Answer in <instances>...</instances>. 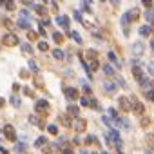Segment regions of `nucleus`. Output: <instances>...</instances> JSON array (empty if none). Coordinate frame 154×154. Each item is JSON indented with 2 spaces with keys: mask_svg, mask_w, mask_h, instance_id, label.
<instances>
[{
  "mask_svg": "<svg viewBox=\"0 0 154 154\" xmlns=\"http://www.w3.org/2000/svg\"><path fill=\"white\" fill-rule=\"evenodd\" d=\"M129 100H130V109H133V113H134V114H138V116H141V114L145 113L143 103H141L136 96H129Z\"/></svg>",
  "mask_w": 154,
  "mask_h": 154,
  "instance_id": "f257e3e1",
  "label": "nucleus"
},
{
  "mask_svg": "<svg viewBox=\"0 0 154 154\" xmlns=\"http://www.w3.org/2000/svg\"><path fill=\"white\" fill-rule=\"evenodd\" d=\"M143 49H145L143 42H141V40H138V42H134V43H133V47H130V55H133L134 58H138V56H141V55H143Z\"/></svg>",
  "mask_w": 154,
  "mask_h": 154,
  "instance_id": "f03ea898",
  "label": "nucleus"
},
{
  "mask_svg": "<svg viewBox=\"0 0 154 154\" xmlns=\"http://www.w3.org/2000/svg\"><path fill=\"white\" fill-rule=\"evenodd\" d=\"M2 133H4V136H6L7 140H11V141H15V140H16V133H15V127H13V125H9V123H7V125L4 127Z\"/></svg>",
  "mask_w": 154,
  "mask_h": 154,
  "instance_id": "7ed1b4c3",
  "label": "nucleus"
},
{
  "mask_svg": "<svg viewBox=\"0 0 154 154\" xmlns=\"http://www.w3.org/2000/svg\"><path fill=\"white\" fill-rule=\"evenodd\" d=\"M118 103H120L122 111H130V100H129V96H120L118 98Z\"/></svg>",
  "mask_w": 154,
  "mask_h": 154,
  "instance_id": "20e7f679",
  "label": "nucleus"
},
{
  "mask_svg": "<svg viewBox=\"0 0 154 154\" xmlns=\"http://www.w3.org/2000/svg\"><path fill=\"white\" fill-rule=\"evenodd\" d=\"M2 42H4V46L13 47V46H16V43H18V38H16V35H6Z\"/></svg>",
  "mask_w": 154,
  "mask_h": 154,
  "instance_id": "39448f33",
  "label": "nucleus"
},
{
  "mask_svg": "<svg viewBox=\"0 0 154 154\" xmlns=\"http://www.w3.org/2000/svg\"><path fill=\"white\" fill-rule=\"evenodd\" d=\"M56 24H58L60 27H63V29H67V27H69V16H65V15L56 16Z\"/></svg>",
  "mask_w": 154,
  "mask_h": 154,
  "instance_id": "423d86ee",
  "label": "nucleus"
},
{
  "mask_svg": "<svg viewBox=\"0 0 154 154\" xmlns=\"http://www.w3.org/2000/svg\"><path fill=\"white\" fill-rule=\"evenodd\" d=\"M49 109V102L47 100H36V111L42 113V111H47Z\"/></svg>",
  "mask_w": 154,
  "mask_h": 154,
  "instance_id": "0eeeda50",
  "label": "nucleus"
},
{
  "mask_svg": "<svg viewBox=\"0 0 154 154\" xmlns=\"http://www.w3.org/2000/svg\"><path fill=\"white\" fill-rule=\"evenodd\" d=\"M65 96H67L69 100H76L78 98V91L74 89V87H67V89H65Z\"/></svg>",
  "mask_w": 154,
  "mask_h": 154,
  "instance_id": "6e6552de",
  "label": "nucleus"
},
{
  "mask_svg": "<svg viewBox=\"0 0 154 154\" xmlns=\"http://www.w3.org/2000/svg\"><path fill=\"white\" fill-rule=\"evenodd\" d=\"M103 89L107 93H116V82L114 83L113 82H103Z\"/></svg>",
  "mask_w": 154,
  "mask_h": 154,
  "instance_id": "1a4fd4ad",
  "label": "nucleus"
},
{
  "mask_svg": "<svg viewBox=\"0 0 154 154\" xmlns=\"http://www.w3.org/2000/svg\"><path fill=\"white\" fill-rule=\"evenodd\" d=\"M133 74H134V78H136V80H141V78H145V74H143L141 67H138V65H134V67H133Z\"/></svg>",
  "mask_w": 154,
  "mask_h": 154,
  "instance_id": "9d476101",
  "label": "nucleus"
},
{
  "mask_svg": "<svg viewBox=\"0 0 154 154\" xmlns=\"http://www.w3.org/2000/svg\"><path fill=\"white\" fill-rule=\"evenodd\" d=\"M127 15H129L130 22H133V20H138V18H140V9H138V7H134V9H130Z\"/></svg>",
  "mask_w": 154,
  "mask_h": 154,
  "instance_id": "9b49d317",
  "label": "nucleus"
},
{
  "mask_svg": "<svg viewBox=\"0 0 154 154\" xmlns=\"http://www.w3.org/2000/svg\"><path fill=\"white\" fill-rule=\"evenodd\" d=\"M73 123H74V129L78 130V133H82V130L85 129V125H87L83 120H76V122H73Z\"/></svg>",
  "mask_w": 154,
  "mask_h": 154,
  "instance_id": "f8f14e48",
  "label": "nucleus"
},
{
  "mask_svg": "<svg viewBox=\"0 0 154 154\" xmlns=\"http://www.w3.org/2000/svg\"><path fill=\"white\" fill-rule=\"evenodd\" d=\"M67 113H69L71 116H74V118H78V114H80V109H78L76 105H69V109H67Z\"/></svg>",
  "mask_w": 154,
  "mask_h": 154,
  "instance_id": "ddd939ff",
  "label": "nucleus"
},
{
  "mask_svg": "<svg viewBox=\"0 0 154 154\" xmlns=\"http://www.w3.org/2000/svg\"><path fill=\"white\" fill-rule=\"evenodd\" d=\"M150 33H152V27H150V26H141V27H140V35H141V36H149Z\"/></svg>",
  "mask_w": 154,
  "mask_h": 154,
  "instance_id": "4468645a",
  "label": "nucleus"
},
{
  "mask_svg": "<svg viewBox=\"0 0 154 154\" xmlns=\"http://www.w3.org/2000/svg\"><path fill=\"white\" fill-rule=\"evenodd\" d=\"M102 69H103V73H105L107 76H114V69H113V67H111V65H109V63H105Z\"/></svg>",
  "mask_w": 154,
  "mask_h": 154,
  "instance_id": "2eb2a0df",
  "label": "nucleus"
},
{
  "mask_svg": "<svg viewBox=\"0 0 154 154\" xmlns=\"http://www.w3.org/2000/svg\"><path fill=\"white\" fill-rule=\"evenodd\" d=\"M107 56H109V60H111V62H113V63L116 65V67H120V62H118V56H116V55H114L113 51H111V53H107Z\"/></svg>",
  "mask_w": 154,
  "mask_h": 154,
  "instance_id": "dca6fc26",
  "label": "nucleus"
},
{
  "mask_svg": "<svg viewBox=\"0 0 154 154\" xmlns=\"http://www.w3.org/2000/svg\"><path fill=\"white\" fill-rule=\"evenodd\" d=\"M18 27H22V29H27V31H29V22H27L26 18H20V20H18Z\"/></svg>",
  "mask_w": 154,
  "mask_h": 154,
  "instance_id": "f3484780",
  "label": "nucleus"
},
{
  "mask_svg": "<svg viewBox=\"0 0 154 154\" xmlns=\"http://www.w3.org/2000/svg\"><path fill=\"white\" fill-rule=\"evenodd\" d=\"M69 36H71V38H74V42H76V43H82V42H83V40H82V36H80L76 31H71V33H69Z\"/></svg>",
  "mask_w": 154,
  "mask_h": 154,
  "instance_id": "a211bd4d",
  "label": "nucleus"
},
{
  "mask_svg": "<svg viewBox=\"0 0 154 154\" xmlns=\"http://www.w3.org/2000/svg\"><path fill=\"white\" fill-rule=\"evenodd\" d=\"M145 18H147V22H154V11L152 9H147L145 11Z\"/></svg>",
  "mask_w": 154,
  "mask_h": 154,
  "instance_id": "6ab92c4d",
  "label": "nucleus"
},
{
  "mask_svg": "<svg viewBox=\"0 0 154 154\" xmlns=\"http://www.w3.org/2000/svg\"><path fill=\"white\" fill-rule=\"evenodd\" d=\"M53 56H55L56 60H62V58H63V51H62V49H55V51H53Z\"/></svg>",
  "mask_w": 154,
  "mask_h": 154,
  "instance_id": "aec40b11",
  "label": "nucleus"
},
{
  "mask_svg": "<svg viewBox=\"0 0 154 154\" xmlns=\"http://www.w3.org/2000/svg\"><path fill=\"white\" fill-rule=\"evenodd\" d=\"M9 102H11V105H15V107H20V98H18V96H15V94H13V96L9 98Z\"/></svg>",
  "mask_w": 154,
  "mask_h": 154,
  "instance_id": "412c9836",
  "label": "nucleus"
},
{
  "mask_svg": "<svg viewBox=\"0 0 154 154\" xmlns=\"http://www.w3.org/2000/svg\"><path fill=\"white\" fill-rule=\"evenodd\" d=\"M138 82H140V85L143 87V89H147V91L150 89V82H149V80H143V78H141V80H138Z\"/></svg>",
  "mask_w": 154,
  "mask_h": 154,
  "instance_id": "4be33fe9",
  "label": "nucleus"
},
{
  "mask_svg": "<svg viewBox=\"0 0 154 154\" xmlns=\"http://www.w3.org/2000/svg\"><path fill=\"white\" fill-rule=\"evenodd\" d=\"M29 122H31L33 125H40V118H38L36 114H31V116H29Z\"/></svg>",
  "mask_w": 154,
  "mask_h": 154,
  "instance_id": "5701e85b",
  "label": "nucleus"
},
{
  "mask_svg": "<svg viewBox=\"0 0 154 154\" xmlns=\"http://www.w3.org/2000/svg\"><path fill=\"white\" fill-rule=\"evenodd\" d=\"M89 69H91V71H96V69H100V65H98V60H93V62L89 63Z\"/></svg>",
  "mask_w": 154,
  "mask_h": 154,
  "instance_id": "b1692460",
  "label": "nucleus"
},
{
  "mask_svg": "<svg viewBox=\"0 0 154 154\" xmlns=\"http://www.w3.org/2000/svg\"><path fill=\"white\" fill-rule=\"evenodd\" d=\"M35 11H36L38 15H46V7H43V6H38V4L35 6Z\"/></svg>",
  "mask_w": 154,
  "mask_h": 154,
  "instance_id": "393cba45",
  "label": "nucleus"
},
{
  "mask_svg": "<svg viewBox=\"0 0 154 154\" xmlns=\"http://www.w3.org/2000/svg\"><path fill=\"white\" fill-rule=\"evenodd\" d=\"M46 141H47L46 138H43V136H40V138H38V140L35 141V147H42V145H43V143H46Z\"/></svg>",
  "mask_w": 154,
  "mask_h": 154,
  "instance_id": "a878e982",
  "label": "nucleus"
},
{
  "mask_svg": "<svg viewBox=\"0 0 154 154\" xmlns=\"http://www.w3.org/2000/svg\"><path fill=\"white\" fill-rule=\"evenodd\" d=\"M60 120L63 122V125H65V127H71V125H73V123H71V120H69L67 116H60Z\"/></svg>",
  "mask_w": 154,
  "mask_h": 154,
  "instance_id": "bb28decb",
  "label": "nucleus"
},
{
  "mask_svg": "<svg viewBox=\"0 0 154 154\" xmlns=\"http://www.w3.org/2000/svg\"><path fill=\"white\" fill-rule=\"evenodd\" d=\"M53 40H55L56 43H60V42L63 40V36H62V33H55V35H53Z\"/></svg>",
  "mask_w": 154,
  "mask_h": 154,
  "instance_id": "cd10ccee",
  "label": "nucleus"
},
{
  "mask_svg": "<svg viewBox=\"0 0 154 154\" xmlns=\"http://www.w3.org/2000/svg\"><path fill=\"white\" fill-rule=\"evenodd\" d=\"M29 69H31L33 73H38V65H36V62H33V60L29 62Z\"/></svg>",
  "mask_w": 154,
  "mask_h": 154,
  "instance_id": "c85d7f7f",
  "label": "nucleus"
},
{
  "mask_svg": "<svg viewBox=\"0 0 154 154\" xmlns=\"http://www.w3.org/2000/svg\"><path fill=\"white\" fill-rule=\"evenodd\" d=\"M38 49H40V51H47V49H49L47 42H40V43H38Z\"/></svg>",
  "mask_w": 154,
  "mask_h": 154,
  "instance_id": "c756f323",
  "label": "nucleus"
},
{
  "mask_svg": "<svg viewBox=\"0 0 154 154\" xmlns=\"http://www.w3.org/2000/svg\"><path fill=\"white\" fill-rule=\"evenodd\" d=\"M4 4H6V7H7L9 11H13V9H15V2H13V0H6Z\"/></svg>",
  "mask_w": 154,
  "mask_h": 154,
  "instance_id": "7c9ffc66",
  "label": "nucleus"
},
{
  "mask_svg": "<svg viewBox=\"0 0 154 154\" xmlns=\"http://www.w3.org/2000/svg\"><path fill=\"white\" fill-rule=\"evenodd\" d=\"M147 71H149V74L154 76V62H149V63H147Z\"/></svg>",
  "mask_w": 154,
  "mask_h": 154,
  "instance_id": "2f4dec72",
  "label": "nucleus"
},
{
  "mask_svg": "<svg viewBox=\"0 0 154 154\" xmlns=\"http://www.w3.org/2000/svg\"><path fill=\"white\" fill-rule=\"evenodd\" d=\"M22 49H24L26 53H33V47H31V43H22Z\"/></svg>",
  "mask_w": 154,
  "mask_h": 154,
  "instance_id": "473e14b6",
  "label": "nucleus"
},
{
  "mask_svg": "<svg viewBox=\"0 0 154 154\" xmlns=\"http://www.w3.org/2000/svg\"><path fill=\"white\" fill-rule=\"evenodd\" d=\"M20 16H22V18H26V20H27V18H31V15H29V11H27V9H22V11H20Z\"/></svg>",
  "mask_w": 154,
  "mask_h": 154,
  "instance_id": "72a5a7b5",
  "label": "nucleus"
},
{
  "mask_svg": "<svg viewBox=\"0 0 154 154\" xmlns=\"http://www.w3.org/2000/svg\"><path fill=\"white\" fill-rule=\"evenodd\" d=\"M102 122H103L107 127H111V125H113V122H111V118H109V116H102Z\"/></svg>",
  "mask_w": 154,
  "mask_h": 154,
  "instance_id": "f704fd0d",
  "label": "nucleus"
},
{
  "mask_svg": "<svg viewBox=\"0 0 154 154\" xmlns=\"http://www.w3.org/2000/svg\"><path fill=\"white\" fill-rule=\"evenodd\" d=\"M114 82H118V83H120V85L123 87V89H125V87H127V83H125V82L122 80V76H114Z\"/></svg>",
  "mask_w": 154,
  "mask_h": 154,
  "instance_id": "c9c22d12",
  "label": "nucleus"
},
{
  "mask_svg": "<svg viewBox=\"0 0 154 154\" xmlns=\"http://www.w3.org/2000/svg\"><path fill=\"white\" fill-rule=\"evenodd\" d=\"M47 130H49L51 134H56V133H58V127H56V125H49V127H47Z\"/></svg>",
  "mask_w": 154,
  "mask_h": 154,
  "instance_id": "e433bc0d",
  "label": "nucleus"
},
{
  "mask_svg": "<svg viewBox=\"0 0 154 154\" xmlns=\"http://www.w3.org/2000/svg\"><path fill=\"white\" fill-rule=\"evenodd\" d=\"M80 105L82 107H87V105H89V98H87V96L85 98H80Z\"/></svg>",
  "mask_w": 154,
  "mask_h": 154,
  "instance_id": "4c0bfd02",
  "label": "nucleus"
},
{
  "mask_svg": "<svg viewBox=\"0 0 154 154\" xmlns=\"http://www.w3.org/2000/svg\"><path fill=\"white\" fill-rule=\"evenodd\" d=\"M87 56H89L91 60H96V51H93V49H89V51H87Z\"/></svg>",
  "mask_w": 154,
  "mask_h": 154,
  "instance_id": "58836bf2",
  "label": "nucleus"
},
{
  "mask_svg": "<svg viewBox=\"0 0 154 154\" xmlns=\"http://www.w3.org/2000/svg\"><path fill=\"white\" fill-rule=\"evenodd\" d=\"M145 96H147L149 100H152V102H154V91H152V89H149V91L145 93Z\"/></svg>",
  "mask_w": 154,
  "mask_h": 154,
  "instance_id": "ea45409f",
  "label": "nucleus"
},
{
  "mask_svg": "<svg viewBox=\"0 0 154 154\" xmlns=\"http://www.w3.org/2000/svg\"><path fill=\"white\" fill-rule=\"evenodd\" d=\"M147 141L150 147H154V134H147Z\"/></svg>",
  "mask_w": 154,
  "mask_h": 154,
  "instance_id": "a19ab883",
  "label": "nucleus"
},
{
  "mask_svg": "<svg viewBox=\"0 0 154 154\" xmlns=\"http://www.w3.org/2000/svg\"><path fill=\"white\" fill-rule=\"evenodd\" d=\"M24 149H26V145H24V143H20V145H16V147H15V150H16V152H24Z\"/></svg>",
  "mask_w": 154,
  "mask_h": 154,
  "instance_id": "79ce46f5",
  "label": "nucleus"
},
{
  "mask_svg": "<svg viewBox=\"0 0 154 154\" xmlns=\"http://www.w3.org/2000/svg\"><path fill=\"white\" fill-rule=\"evenodd\" d=\"M85 141H87V143H94V141H96V138L89 134V136H87V138H85Z\"/></svg>",
  "mask_w": 154,
  "mask_h": 154,
  "instance_id": "37998d69",
  "label": "nucleus"
},
{
  "mask_svg": "<svg viewBox=\"0 0 154 154\" xmlns=\"http://www.w3.org/2000/svg\"><path fill=\"white\" fill-rule=\"evenodd\" d=\"M83 91H85L87 94H91V93H93V89H91V87L87 85V83H83Z\"/></svg>",
  "mask_w": 154,
  "mask_h": 154,
  "instance_id": "c03bdc74",
  "label": "nucleus"
},
{
  "mask_svg": "<svg viewBox=\"0 0 154 154\" xmlns=\"http://www.w3.org/2000/svg\"><path fill=\"white\" fill-rule=\"evenodd\" d=\"M24 94H27V96H33V93H31V89H29V87H24Z\"/></svg>",
  "mask_w": 154,
  "mask_h": 154,
  "instance_id": "a18cd8bd",
  "label": "nucleus"
},
{
  "mask_svg": "<svg viewBox=\"0 0 154 154\" xmlns=\"http://www.w3.org/2000/svg\"><path fill=\"white\" fill-rule=\"evenodd\" d=\"M109 114H111V116H113V118H116V116H118V113H116V111H114V109H109Z\"/></svg>",
  "mask_w": 154,
  "mask_h": 154,
  "instance_id": "49530a36",
  "label": "nucleus"
},
{
  "mask_svg": "<svg viewBox=\"0 0 154 154\" xmlns=\"http://www.w3.org/2000/svg\"><path fill=\"white\" fill-rule=\"evenodd\" d=\"M74 18H76L78 22H82V15H80V11H74Z\"/></svg>",
  "mask_w": 154,
  "mask_h": 154,
  "instance_id": "de8ad7c7",
  "label": "nucleus"
},
{
  "mask_svg": "<svg viewBox=\"0 0 154 154\" xmlns=\"http://www.w3.org/2000/svg\"><path fill=\"white\" fill-rule=\"evenodd\" d=\"M141 2H143V6H147V7L152 6V0H141Z\"/></svg>",
  "mask_w": 154,
  "mask_h": 154,
  "instance_id": "09e8293b",
  "label": "nucleus"
},
{
  "mask_svg": "<svg viewBox=\"0 0 154 154\" xmlns=\"http://www.w3.org/2000/svg\"><path fill=\"white\" fill-rule=\"evenodd\" d=\"M35 36H36V35H35L33 31H27V38H35Z\"/></svg>",
  "mask_w": 154,
  "mask_h": 154,
  "instance_id": "8fccbe9b",
  "label": "nucleus"
},
{
  "mask_svg": "<svg viewBox=\"0 0 154 154\" xmlns=\"http://www.w3.org/2000/svg\"><path fill=\"white\" fill-rule=\"evenodd\" d=\"M143 154H154V152H152L150 149H145V152H143Z\"/></svg>",
  "mask_w": 154,
  "mask_h": 154,
  "instance_id": "3c124183",
  "label": "nucleus"
},
{
  "mask_svg": "<svg viewBox=\"0 0 154 154\" xmlns=\"http://www.w3.org/2000/svg\"><path fill=\"white\" fill-rule=\"evenodd\" d=\"M24 4H33V0H22Z\"/></svg>",
  "mask_w": 154,
  "mask_h": 154,
  "instance_id": "603ef678",
  "label": "nucleus"
},
{
  "mask_svg": "<svg viewBox=\"0 0 154 154\" xmlns=\"http://www.w3.org/2000/svg\"><path fill=\"white\" fill-rule=\"evenodd\" d=\"M111 2H113L114 6H118V4H120V0H111Z\"/></svg>",
  "mask_w": 154,
  "mask_h": 154,
  "instance_id": "864d4df0",
  "label": "nucleus"
},
{
  "mask_svg": "<svg viewBox=\"0 0 154 154\" xmlns=\"http://www.w3.org/2000/svg\"><path fill=\"white\" fill-rule=\"evenodd\" d=\"M4 103H6V100H4V98H0V107H2Z\"/></svg>",
  "mask_w": 154,
  "mask_h": 154,
  "instance_id": "5fc2aeb1",
  "label": "nucleus"
},
{
  "mask_svg": "<svg viewBox=\"0 0 154 154\" xmlns=\"http://www.w3.org/2000/svg\"><path fill=\"white\" fill-rule=\"evenodd\" d=\"M150 47H152V49H154V40H152V42H150Z\"/></svg>",
  "mask_w": 154,
  "mask_h": 154,
  "instance_id": "6e6d98bb",
  "label": "nucleus"
},
{
  "mask_svg": "<svg viewBox=\"0 0 154 154\" xmlns=\"http://www.w3.org/2000/svg\"><path fill=\"white\" fill-rule=\"evenodd\" d=\"M82 154H89V152H87V150H82Z\"/></svg>",
  "mask_w": 154,
  "mask_h": 154,
  "instance_id": "4d7b16f0",
  "label": "nucleus"
},
{
  "mask_svg": "<svg viewBox=\"0 0 154 154\" xmlns=\"http://www.w3.org/2000/svg\"><path fill=\"white\" fill-rule=\"evenodd\" d=\"M85 2H87V6H89V4H91V0H85Z\"/></svg>",
  "mask_w": 154,
  "mask_h": 154,
  "instance_id": "13d9d810",
  "label": "nucleus"
},
{
  "mask_svg": "<svg viewBox=\"0 0 154 154\" xmlns=\"http://www.w3.org/2000/svg\"><path fill=\"white\" fill-rule=\"evenodd\" d=\"M100 154H107V152H105V150H102V152H100Z\"/></svg>",
  "mask_w": 154,
  "mask_h": 154,
  "instance_id": "bf43d9fd",
  "label": "nucleus"
},
{
  "mask_svg": "<svg viewBox=\"0 0 154 154\" xmlns=\"http://www.w3.org/2000/svg\"><path fill=\"white\" fill-rule=\"evenodd\" d=\"M4 2H6V0H0V4H4Z\"/></svg>",
  "mask_w": 154,
  "mask_h": 154,
  "instance_id": "052dcab7",
  "label": "nucleus"
},
{
  "mask_svg": "<svg viewBox=\"0 0 154 154\" xmlns=\"http://www.w3.org/2000/svg\"><path fill=\"white\" fill-rule=\"evenodd\" d=\"M100 2H105V0H100Z\"/></svg>",
  "mask_w": 154,
  "mask_h": 154,
  "instance_id": "680f3d73",
  "label": "nucleus"
},
{
  "mask_svg": "<svg viewBox=\"0 0 154 154\" xmlns=\"http://www.w3.org/2000/svg\"><path fill=\"white\" fill-rule=\"evenodd\" d=\"M43 2H47V0H43Z\"/></svg>",
  "mask_w": 154,
  "mask_h": 154,
  "instance_id": "e2e57ef3",
  "label": "nucleus"
}]
</instances>
